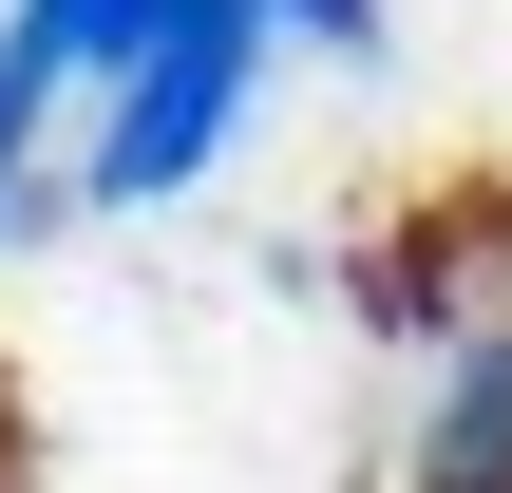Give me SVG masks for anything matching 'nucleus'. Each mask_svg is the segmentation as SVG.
I'll list each match as a JSON object with an SVG mask.
<instances>
[{"label":"nucleus","instance_id":"f257e3e1","mask_svg":"<svg viewBox=\"0 0 512 493\" xmlns=\"http://www.w3.org/2000/svg\"><path fill=\"white\" fill-rule=\"evenodd\" d=\"M266 57H285V19H266V0H152L133 76H114V95H95V133L57 152V209H171V190H209V152L247 133Z\"/></svg>","mask_w":512,"mask_h":493},{"label":"nucleus","instance_id":"7ed1b4c3","mask_svg":"<svg viewBox=\"0 0 512 493\" xmlns=\"http://www.w3.org/2000/svg\"><path fill=\"white\" fill-rule=\"evenodd\" d=\"M399 493H512V304L437 361V399H418V456H399Z\"/></svg>","mask_w":512,"mask_h":493},{"label":"nucleus","instance_id":"20e7f679","mask_svg":"<svg viewBox=\"0 0 512 493\" xmlns=\"http://www.w3.org/2000/svg\"><path fill=\"white\" fill-rule=\"evenodd\" d=\"M266 19H285V38H323V57H380V38H399V0H266Z\"/></svg>","mask_w":512,"mask_h":493},{"label":"nucleus","instance_id":"f03ea898","mask_svg":"<svg viewBox=\"0 0 512 493\" xmlns=\"http://www.w3.org/2000/svg\"><path fill=\"white\" fill-rule=\"evenodd\" d=\"M152 38V0H0V114L57 152V95H114Z\"/></svg>","mask_w":512,"mask_h":493}]
</instances>
